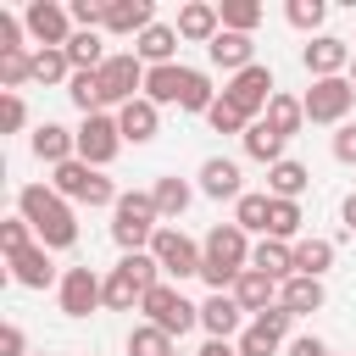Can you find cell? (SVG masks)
Returning a JSON list of instances; mask_svg holds the SVG:
<instances>
[{
	"mask_svg": "<svg viewBox=\"0 0 356 356\" xmlns=\"http://www.w3.org/2000/svg\"><path fill=\"white\" fill-rule=\"evenodd\" d=\"M17 211H22V222L39 234V245H44V250H67V245L78 239L72 206H67L56 189H44V184H22V195H17Z\"/></svg>",
	"mask_w": 356,
	"mask_h": 356,
	"instance_id": "cell-1",
	"label": "cell"
},
{
	"mask_svg": "<svg viewBox=\"0 0 356 356\" xmlns=\"http://www.w3.org/2000/svg\"><path fill=\"white\" fill-rule=\"evenodd\" d=\"M200 250H206L200 278L211 284V295H222L228 284H239V273H245V261H250V245H245V228H239V222H217Z\"/></svg>",
	"mask_w": 356,
	"mask_h": 356,
	"instance_id": "cell-2",
	"label": "cell"
},
{
	"mask_svg": "<svg viewBox=\"0 0 356 356\" xmlns=\"http://www.w3.org/2000/svg\"><path fill=\"white\" fill-rule=\"evenodd\" d=\"M156 217H161V211H156V200H150V195H139V189H134V195H122V200L111 206V239L122 245V256H134V250H145V245L156 239Z\"/></svg>",
	"mask_w": 356,
	"mask_h": 356,
	"instance_id": "cell-3",
	"label": "cell"
},
{
	"mask_svg": "<svg viewBox=\"0 0 356 356\" xmlns=\"http://www.w3.org/2000/svg\"><path fill=\"white\" fill-rule=\"evenodd\" d=\"M50 189H56L61 200H78V206H117V200H122V195L111 189V178H100V172H95L89 161H78V156L56 167V184H50Z\"/></svg>",
	"mask_w": 356,
	"mask_h": 356,
	"instance_id": "cell-4",
	"label": "cell"
},
{
	"mask_svg": "<svg viewBox=\"0 0 356 356\" xmlns=\"http://www.w3.org/2000/svg\"><path fill=\"white\" fill-rule=\"evenodd\" d=\"M139 312H145L161 334H172V339H178V334H189V328L200 323V306H189V300H184L178 289H167V284H156V289L139 300Z\"/></svg>",
	"mask_w": 356,
	"mask_h": 356,
	"instance_id": "cell-5",
	"label": "cell"
},
{
	"mask_svg": "<svg viewBox=\"0 0 356 356\" xmlns=\"http://www.w3.org/2000/svg\"><path fill=\"white\" fill-rule=\"evenodd\" d=\"M150 256H156V261H161V273H172V278H195V273H200V261H206V250H200L189 234H178V228H156Z\"/></svg>",
	"mask_w": 356,
	"mask_h": 356,
	"instance_id": "cell-6",
	"label": "cell"
},
{
	"mask_svg": "<svg viewBox=\"0 0 356 356\" xmlns=\"http://www.w3.org/2000/svg\"><path fill=\"white\" fill-rule=\"evenodd\" d=\"M300 106H306L312 122H339V117L356 106V83H350V78H317Z\"/></svg>",
	"mask_w": 356,
	"mask_h": 356,
	"instance_id": "cell-7",
	"label": "cell"
},
{
	"mask_svg": "<svg viewBox=\"0 0 356 356\" xmlns=\"http://www.w3.org/2000/svg\"><path fill=\"white\" fill-rule=\"evenodd\" d=\"M117 145H122V128H117V117H106V111L83 117V128H78V161H89V167H106V161L117 156Z\"/></svg>",
	"mask_w": 356,
	"mask_h": 356,
	"instance_id": "cell-8",
	"label": "cell"
},
{
	"mask_svg": "<svg viewBox=\"0 0 356 356\" xmlns=\"http://www.w3.org/2000/svg\"><path fill=\"white\" fill-rule=\"evenodd\" d=\"M100 89H106V106H128V100H139L134 89H145V67H139V56H106V67H100Z\"/></svg>",
	"mask_w": 356,
	"mask_h": 356,
	"instance_id": "cell-9",
	"label": "cell"
},
{
	"mask_svg": "<svg viewBox=\"0 0 356 356\" xmlns=\"http://www.w3.org/2000/svg\"><path fill=\"white\" fill-rule=\"evenodd\" d=\"M222 100H228V106H239L245 117L267 111V100H273V72H267V67H245V72H234V78H228V89H222Z\"/></svg>",
	"mask_w": 356,
	"mask_h": 356,
	"instance_id": "cell-10",
	"label": "cell"
},
{
	"mask_svg": "<svg viewBox=\"0 0 356 356\" xmlns=\"http://www.w3.org/2000/svg\"><path fill=\"white\" fill-rule=\"evenodd\" d=\"M28 33H33L44 50H67V39H72V11H61V6H50V0H33V6H28Z\"/></svg>",
	"mask_w": 356,
	"mask_h": 356,
	"instance_id": "cell-11",
	"label": "cell"
},
{
	"mask_svg": "<svg viewBox=\"0 0 356 356\" xmlns=\"http://www.w3.org/2000/svg\"><path fill=\"white\" fill-rule=\"evenodd\" d=\"M284 334H289V312L273 306V312H261V317L239 334V356H273V350L284 345Z\"/></svg>",
	"mask_w": 356,
	"mask_h": 356,
	"instance_id": "cell-12",
	"label": "cell"
},
{
	"mask_svg": "<svg viewBox=\"0 0 356 356\" xmlns=\"http://www.w3.org/2000/svg\"><path fill=\"white\" fill-rule=\"evenodd\" d=\"M100 289H106V284H100L89 267H67V273H61V312H67V317H89V312L100 306Z\"/></svg>",
	"mask_w": 356,
	"mask_h": 356,
	"instance_id": "cell-13",
	"label": "cell"
},
{
	"mask_svg": "<svg viewBox=\"0 0 356 356\" xmlns=\"http://www.w3.org/2000/svg\"><path fill=\"white\" fill-rule=\"evenodd\" d=\"M145 28H156L150 0H106V33H145Z\"/></svg>",
	"mask_w": 356,
	"mask_h": 356,
	"instance_id": "cell-14",
	"label": "cell"
},
{
	"mask_svg": "<svg viewBox=\"0 0 356 356\" xmlns=\"http://www.w3.org/2000/svg\"><path fill=\"white\" fill-rule=\"evenodd\" d=\"M339 67H350V50H345V39H312L306 44V72L312 78H339Z\"/></svg>",
	"mask_w": 356,
	"mask_h": 356,
	"instance_id": "cell-15",
	"label": "cell"
},
{
	"mask_svg": "<svg viewBox=\"0 0 356 356\" xmlns=\"http://www.w3.org/2000/svg\"><path fill=\"white\" fill-rule=\"evenodd\" d=\"M273 295H278V278H267V273H256V267H245L239 273V284H234V300L245 306V312H273Z\"/></svg>",
	"mask_w": 356,
	"mask_h": 356,
	"instance_id": "cell-16",
	"label": "cell"
},
{
	"mask_svg": "<svg viewBox=\"0 0 356 356\" xmlns=\"http://www.w3.org/2000/svg\"><path fill=\"white\" fill-rule=\"evenodd\" d=\"M250 50H256V44H250V33H228V28H222V33L206 44V56H211L217 67H228V72H245V67H256V61H250Z\"/></svg>",
	"mask_w": 356,
	"mask_h": 356,
	"instance_id": "cell-17",
	"label": "cell"
},
{
	"mask_svg": "<svg viewBox=\"0 0 356 356\" xmlns=\"http://www.w3.org/2000/svg\"><path fill=\"white\" fill-rule=\"evenodd\" d=\"M278 306H284L289 317L317 312V306H323V278H300V273H295V278H284V284H278Z\"/></svg>",
	"mask_w": 356,
	"mask_h": 356,
	"instance_id": "cell-18",
	"label": "cell"
},
{
	"mask_svg": "<svg viewBox=\"0 0 356 356\" xmlns=\"http://www.w3.org/2000/svg\"><path fill=\"white\" fill-rule=\"evenodd\" d=\"M33 156H39V161H50V167H61V161H72V156H78V134H67V128L44 122V128L33 134Z\"/></svg>",
	"mask_w": 356,
	"mask_h": 356,
	"instance_id": "cell-19",
	"label": "cell"
},
{
	"mask_svg": "<svg viewBox=\"0 0 356 356\" xmlns=\"http://www.w3.org/2000/svg\"><path fill=\"white\" fill-rule=\"evenodd\" d=\"M200 189H206L211 200H239V195H245V189H239V167L222 161V156H211V161L200 167Z\"/></svg>",
	"mask_w": 356,
	"mask_h": 356,
	"instance_id": "cell-20",
	"label": "cell"
},
{
	"mask_svg": "<svg viewBox=\"0 0 356 356\" xmlns=\"http://www.w3.org/2000/svg\"><path fill=\"white\" fill-rule=\"evenodd\" d=\"M250 267H256V273H267V278H278V284H284V278H295V250H289V245H284V239H261V245H256V250H250Z\"/></svg>",
	"mask_w": 356,
	"mask_h": 356,
	"instance_id": "cell-21",
	"label": "cell"
},
{
	"mask_svg": "<svg viewBox=\"0 0 356 356\" xmlns=\"http://www.w3.org/2000/svg\"><path fill=\"white\" fill-rule=\"evenodd\" d=\"M11 278H17L22 289H44V284L56 278V267H50V256H44V245H28L22 256H11Z\"/></svg>",
	"mask_w": 356,
	"mask_h": 356,
	"instance_id": "cell-22",
	"label": "cell"
},
{
	"mask_svg": "<svg viewBox=\"0 0 356 356\" xmlns=\"http://www.w3.org/2000/svg\"><path fill=\"white\" fill-rule=\"evenodd\" d=\"M239 312H245V306H239L234 295H211V300L200 306V328H206L211 339H228V334L239 328Z\"/></svg>",
	"mask_w": 356,
	"mask_h": 356,
	"instance_id": "cell-23",
	"label": "cell"
},
{
	"mask_svg": "<svg viewBox=\"0 0 356 356\" xmlns=\"http://www.w3.org/2000/svg\"><path fill=\"white\" fill-rule=\"evenodd\" d=\"M217 22H222V17H217V6L195 0V6H184V11H178V39H206V44H211V39L222 33Z\"/></svg>",
	"mask_w": 356,
	"mask_h": 356,
	"instance_id": "cell-24",
	"label": "cell"
},
{
	"mask_svg": "<svg viewBox=\"0 0 356 356\" xmlns=\"http://www.w3.org/2000/svg\"><path fill=\"white\" fill-rule=\"evenodd\" d=\"M172 50H178V28H145L139 33V44H134V56L139 61H150V67H172Z\"/></svg>",
	"mask_w": 356,
	"mask_h": 356,
	"instance_id": "cell-25",
	"label": "cell"
},
{
	"mask_svg": "<svg viewBox=\"0 0 356 356\" xmlns=\"http://www.w3.org/2000/svg\"><path fill=\"white\" fill-rule=\"evenodd\" d=\"M117 128H122V139H134V145H145V139H156V106L139 95V100H128L122 111H117Z\"/></svg>",
	"mask_w": 356,
	"mask_h": 356,
	"instance_id": "cell-26",
	"label": "cell"
},
{
	"mask_svg": "<svg viewBox=\"0 0 356 356\" xmlns=\"http://www.w3.org/2000/svg\"><path fill=\"white\" fill-rule=\"evenodd\" d=\"M67 61H72V72H100V67H106L100 33H95V28H78V33L67 39Z\"/></svg>",
	"mask_w": 356,
	"mask_h": 356,
	"instance_id": "cell-27",
	"label": "cell"
},
{
	"mask_svg": "<svg viewBox=\"0 0 356 356\" xmlns=\"http://www.w3.org/2000/svg\"><path fill=\"white\" fill-rule=\"evenodd\" d=\"M184 78H189V67H150V72H145V100H150V106L178 100V95H184Z\"/></svg>",
	"mask_w": 356,
	"mask_h": 356,
	"instance_id": "cell-28",
	"label": "cell"
},
{
	"mask_svg": "<svg viewBox=\"0 0 356 356\" xmlns=\"http://www.w3.org/2000/svg\"><path fill=\"white\" fill-rule=\"evenodd\" d=\"M261 122H267L273 134H284V139H289V134H300V122H306V106H300L295 95H273V100H267V111H261Z\"/></svg>",
	"mask_w": 356,
	"mask_h": 356,
	"instance_id": "cell-29",
	"label": "cell"
},
{
	"mask_svg": "<svg viewBox=\"0 0 356 356\" xmlns=\"http://www.w3.org/2000/svg\"><path fill=\"white\" fill-rule=\"evenodd\" d=\"M245 150H250L256 161L278 167V161H284V134H273L267 122H250V128H245Z\"/></svg>",
	"mask_w": 356,
	"mask_h": 356,
	"instance_id": "cell-30",
	"label": "cell"
},
{
	"mask_svg": "<svg viewBox=\"0 0 356 356\" xmlns=\"http://www.w3.org/2000/svg\"><path fill=\"white\" fill-rule=\"evenodd\" d=\"M267 189H273V200H295V195L306 189V167L284 156L278 167H267Z\"/></svg>",
	"mask_w": 356,
	"mask_h": 356,
	"instance_id": "cell-31",
	"label": "cell"
},
{
	"mask_svg": "<svg viewBox=\"0 0 356 356\" xmlns=\"http://www.w3.org/2000/svg\"><path fill=\"white\" fill-rule=\"evenodd\" d=\"M328 261H334V245H328V239H300V245H295V273H300V278H323Z\"/></svg>",
	"mask_w": 356,
	"mask_h": 356,
	"instance_id": "cell-32",
	"label": "cell"
},
{
	"mask_svg": "<svg viewBox=\"0 0 356 356\" xmlns=\"http://www.w3.org/2000/svg\"><path fill=\"white\" fill-rule=\"evenodd\" d=\"M67 95H72V106H78L83 117H95V111L106 106V89H100V72H72V83H67Z\"/></svg>",
	"mask_w": 356,
	"mask_h": 356,
	"instance_id": "cell-33",
	"label": "cell"
},
{
	"mask_svg": "<svg viewBox=\"0 0 356 356\" xmlns=\"http://www.w3.org/2000/svg\"><path fill=\"white\" fill-rule=\"evenodd\" d=\"M267 217H273V195H239V200H234V222H239L245 234H250V228L267 234Z\"/></svg>",
	"mask_w": 356,
	"mask_h": 356,
	"instance_id": "cell-34",
	"label": "cell"
},
{
	"mask_svg": "<svg viewBox=\"0 0 356 356\" xmlns=\"http://www.w3.org/2000/svg\"><path fill=\"white\" fill-rule=\"evenodd\" d=\"M128 356H178V350H172V334H161L156 323H145V328L128 334Z\"/></svg>",
	"mask_w": 356,
	"mask_h": 356,
	"instance_id": "cell-35",
	"label": "cell"
},
{
	"mask_svg": "<svg viewBox=\"0 0 356 356\" xmlns=\"http://www.w3.org/2000/svg\"><path fill=\"white\" fill-rule=\"evenodd\" d=\"M217 17H222V28H228V33H250V28L261 22V6H256V0H222V6H217Z\"/></svg>",
	"mask_w": 356,
	"mask_h": 356,
	"instance_id": "cell-36",
	"label": "cell"
},
{
	"mask_svg": "<svg viewBox=\"0 0 356 356\" xmlns=\"http://www.w3.org/2000/svg\"><path fill=\"white\" fill-rule=\"evenodd\" d=\"M150 200H156V211H161V217H178V211L189 206V184H184V178H156Z\"/></svg>",
	"mask_w": 356,
	"mask_h": 356,
	"instance_id": "cell-37",
	"label": "cell"
},
{
	"mask_svg": "<svg viewBox=\"0 0 356 356\" xmlns=\"http://www.w3.org/2000/svg\"><path fill=\"white\" fill-rule=\"evenodd\" d=\"M28 78H33V56H28V50H11V56H0V89H6V95H17Z\"/></svg>",
	"mask_w": 356,
	"mask_h": 356,
	"instance_id": "cell-38",
	"label": "cell"
},
{
	"mask_svg": "<svg viewBox=\"0 0 356 356\" xmlns=\"http://www.w3.org/2000/svg\"><path fill=\"white\" fill-rule=\"evenodd\" d=\"M72 72V61H67V50H33V78L39 83H61ZM72 83V78H67Z\"/></svg>",
	"mask_w": 356,
	"mask_h": 356,
	"instance_id": "cell-39",
	"label": "cell"
},
{
	"mask_svg": "<svg viewBox=\"0 0 356 356\" xmlns=\"http://www.w3.org/2000/svg\"><path fill=\"white\" fill-rule=\"evenodd\" d=\"M178 106H184V111H211V106H217V100H211V83H206V72H195V67H189Z\"/></svg>",
	"mask_w": 356,
	"mask_h": 356,
	"instance_id": "cell-40",
	"label": "cell"
},
{
	"mask_svg": "<svg viewBox=\"0 0 356 356\" xmlns=\"http://www.w3.org/2000/svg\"><path fill=\"white\" fill-rule=\"evenodd\" d=\"M289 234H300V206H295V200H273L267 239H289Z\"/></svg>",
	"mask_w": 356,
	"mask_h": 356,
	"instance_id": "cell-41",
	"label": "cell"
},
{
	"mask_svg": "<svg viewBox=\"0 0 356 356\" xmlns=\"http://www.w3.org/2000/svg\"><path fill=\"white\" fill-rule=\"evenodd\" d=\"M206 122H211L217 134H245V128H250V117H245L239 106H228V100H217V106L206 111Z\"/></svg>",
	"mask_w": 356,
	"mask_h": 356,
	"instance_id": "cell-42",
	"label": "cell"
},
{
	"mask_svg": "<svg viewBox=\"0 0 356 356\" xmlns=\"http://www.w3.org/2000/svg\"><path fill=\"white\" fill-rule=\"evenodd\" d=\"M28 245H33V239H28V222H22V217L0 222V250H6V256H22Z\"/></svg>",
	"mask_w": 356,
	"mask_h": 356,
	"instance_id": "cell-43",
	"label": "cell"
},
{
	"mask_svg": "<svg viewBox=\"0 0 356 356\" xmlns=\"http://www.w3.org/2000/svg\"><path fill=\"white\" fill-rule=\"evenodd\" d=\"M323 17H328L323 0H289V22H295V28H317Z\"/></svg>",
	"mask_w": 356,
	"mask_h": 356,
	"instance_id": "cell-44",
	"label": "cell"
},
{
	"mask_svg": "<svg viewBox=\"0 0 356 356\" xmlns=\"http://www.w3.org/2000/svg\"><path fill=\"white\" fill-rule=\"evenodd\" d=\"M72 22L78 28H106V0H72Z\"/></svg>",
	"mask_w": 356,
	"mask_h": 356,
	"instance_id": "cell-45",
	"label": "cell"
},
{
	"mask_svg": "<svg viewBox=\"0 0 356 356\" xmlns=\"http://www.w3.org/2000/svg\"><path fill=\"white\" fill-rule=\"evenodd\" d=\"M22 122H28V106H22V95H6V100H0V128H6V134H17Z\"/></svg>",
	"mask_w": 356,
	"mask_h": 356,
	"instance_id": "cell-46",
	"label": "cell"
},
{
	"mask_svg": "<svg viewBox=\"0 0 356 356\" xmlns=\"http://www.w3.org/2000/svg\"><path fill=\"white\" fill-rule=\"evenodd\" d=\"M0 356H28V339H22V328H17V323H6V328H0Z\"/></svg>",
	"mask_w": 356,
	"mask_h": 356,
	"instance_id": "cell-47",
	"label": "cell"
},
{
	"mask_svg": "<svg viewBox=\"0 0 356 356\" xmlns=\"http://www.w3.org/2000/svg\"><path fill=\"white\" fill-rule=\"evenodd\" d=\"M17 39H22V28H17V17H6V11H0V56H11V50H22Z\"/></svg>",
	"mask_w": 356,
	"mask_h": 356,
	"instance_id": "cell-48",
	"label": "cell"
},
{
	"mask_svg": "<svg viewBox=\"0 0 356 356\" xmlns=\"http://www.w3.org/2000/svg\"><path fill=\"white\" fill-rule=\"evenodd\" d=\"M334 156H339V161H356V122H345V128L334 134Z\"/></svg>",
	"mask_w": 356,
	"mask_h": 356,
	"instance_id": "cell-49",
	"label": "cell"
},
{
	"mask_svg": "<svg viewBox=\"0 0 356 356\" xmlns=\"http://www.w3.org/2000/svg\"><path fill=\"white\" fill-rule=\"evenodd\" d=\"M289 356H328V345L306 334V339H289Z\"/></svg>",
	"mask_w": 356,
	"mask_h": 356,
	"instance_id": "cell-50",
	"label": "cell"
},
{
	"mask_svg": "<svg viewBox=\"0 0 356 356\" xmlns=\"http://www.w3.org/2000/svg\"><path fill=\"white\" fill-rule=\"evenodd\" d=\"M200 356H239V345H228V339H206Z\"/></svg>",
	"mask_w": 356,
	"mask_h": 356,
	"instance_id": "cell-51",
	"label": "cell"
},
{
	"mask_svg": "<svg viewBox=\"0 0 356 356\" xmlns=\"http://www.w3.org/2000/svg\"><path fill=\"white\" fill-rule=\"evenodd\" d=\"M345 228H350V234H356V195H350V200H345Z\"/></svg>",
	"mask_w": 356,
	"mask_h": 356,
	"instance_id": "cell-52",
	"label": "cell"
},
{
	"mask_svg": "<svg viewBox=\"0 0 356 356\" xmlns=\"http://www.w3.org/2000/svg\"><path fill=\"white\" fill-rule=\"evenodd\" d=\"M350 83H356V61H350Z\"/></svg>",
	"mask_w": 356,
	"mask_h": 356,
	"instance_id": "cell-53",
	"label": "cell"
},
{
	"mask_svg": "<svg viewBox=\"0 0 356 356\" xmlns=\"http://www.w3.org/2000/svg\"><path fill=\"white\" fill-rule=\"evenodd\" d=\"M39 356H44V350H39Z\"/></svg>",
	"mask_w": 356,
	"mask_h": 356,
	"instance_id": "cell-54",
	"label": "cell"
}]
</instances>
